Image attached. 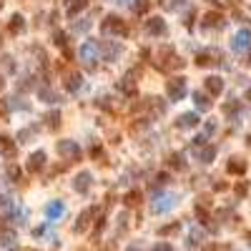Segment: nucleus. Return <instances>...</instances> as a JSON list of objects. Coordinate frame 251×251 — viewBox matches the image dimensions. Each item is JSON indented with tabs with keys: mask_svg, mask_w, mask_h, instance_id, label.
<instances>
[{
	"mask_svg": "<svg viewBox=\"0 0 251 251\" xmlns=\"http://www.w3.org/2000/svg\"><path fill=\"white\" fill-rule=\"evenodd\" d=\"M0 8H3V0H0Z\"/></svg>",
	"mask_w": 251,
	"mask_h": 251,
	"instance_id": "obj_43",
	"label": "nucleus"
},
{
	"mask_svg": "<svg viewBox=\"0 0 251 251\" xmlns=\"http://www.w3.org/2000/svg\"><path fill=\"white\" fill-rule=\"evenodd\" d=\"M46 214H48V218H50V221H55L58 216L63 214V203H61V201H53V203H48V206H46Z\"/></svg>",
	"mask_w": 251,
	"mask_h": 251,
	"instance_id": "obj_17",
	"label": "nucleus"
},
{
	"mask_svg": "<svg viewBox=\"0 0 251 251\" xmlns=\"http://www.w3.org/2000/svg\"><path fill=\"white\" fill-rule=\"evenodd\" d=\"M91 214H93V211L88 209V211H83V214L78 216V224H76V231H81V229H85V226H88V218H91Z\"/></svg>",
	"mask_w": 251,
	"mask_h": 251,
	"instance_id": "obj_24",
	"label": "nucleus"
},
{
	"mask_svg": "<svg viewBox=\"0 0 251 251\" xmlns=\"http://www.w3.org/2000/svg\"><path fill=\"white\" fill-rule=\"evenodd\" d=\"M100 50H103V58H106V61H116L118 53H121V46H118V43H103Z\"/></svg>",
	"mask_w": 251,
	"mask_h": 251,
	"instance_id": "obj_12",
	"label": "nucleus"
},
{
	"mask_svg": "<svg viewBox=\"0 0 251 251\" xmlns=\"http://www.w3.org/2000/svg\"><path fill=\"white\" fill-rule=\"evenodd\" d=\"M203 85H206V91H209L211 96H221V91H224V81H221L218 76H209L203 81Z\"/></svg>",
	"mask_w": 251,
	"mask_h": 251,
	"instance_id": "obj_9",
	"label": "nucleus"
},
{
	"mask_svg": "<svg viewBox=\"0 0 251 251\" xmlns=\"http://www.w3.org/2000/svg\"><path fill=\"white\" fill-rule=\"evenodd\" d=\"M8 176H10V181H18L20 168H18V166H10V168H8Z\"/></svg>",
	"mask_w": 251,
	"mask_h": 251,
	"instance_id": "obj_32",
	"label": "nucleus"
},
{
	"mask_svg": "<svg viewBox=\"0 0 251 251\" xmlns=\"http://www.w3.org/2000/svg\"><path fill=\"white\" fill-rule=\"evenodd\" d=\"M176 201H179V199H176L173 194H164V196H158V199L151 203V211H153V214H166V211H171L173 206H176Z\"/></svg>",
	"mask_w": 251,
	"mask_h": 251,
	"instance_id": "obj_5",
	"label": "nucleus"
},
{
	"mask_svg": "<svg viewBox=\"0 0 251 251\" xmlns=\"http://www.w3.org/2000/svg\"><path fill=\"white\" fill-rule=\"evenodd\" d=\"M246 143H249V146H251V136H246Z\"/></svg>",
	"mask_w": 251,
	"mask_h": 251,
	"instance_id": "obj_40",
	"label": "nucleus"
},
{
	"mask_svg": "<svg viewBox=\"0 0 251 251\" xmlns=\"http://www.w3.org/2000/svg\"><path fill=\"white\" fill-rule=\"evenodd\" d=\"M146 33H149V35H164V33H166L164 18H151V20H146Z\"/></svg>",
	"mask_w": 251,
	"mask_h": 251,
	"instance_id": "obj_7",
	"label": "nucleus"
},
{
	"mask_svg": "<svg viewBox=\"0 0 251 251\" xmlns=\"http://www.w3.org/2000/svg\"><path fill=\"white\" fill-rule=\"evenodd\" d=\"M249 244H251V234H249Z\"/></svg>",
	"mask_w": 251,
	"mask_h": 251,
	"instance_id": "obj_42",
	"label": "nucleus"
},
{
	"mask_svg": "<svg viewBox=\"0 0 251 251\" xmlns=\"http://www.w3.org/2000/svg\"><path fill=\"white\" fill-rule=\"evenodd\" d=\"M66 88H68V91H78V88H81V76H78V73H70V76L66 78Z\"/></svg>",
	"mask_w": 251,
	"mask_h": 251,
	"instance_id": "obj_20",
	"label": "nucleus"
},
{
	"mask_svg": "<svg viewBox=\"0 0 251 251\" xmlns=\"http://www.w3.org/2000/svg\"><path fill=\"white\" fill-rule=\"evenodd\" d=\"M209 3H211V5H216V8H226V5H229L226 0H209Z\"/></svg>",
	"mask_w": 251,
	"mask_h": 251,
	"instance_id": "obj_37",
	"label": "nucleus"
},
{
	"mask_svg": "<svg viewBox=\"0 0 251 251\" xmlns=\"http://www.w3.org/2000/svg\"><path fill=\"white\" fill-rule=\"evenodd\" d=\"M0 85H3V78H0Z\"/></svg>",
	"mask_w": 251,
	"mask_h": 251,
	"instance_id": "obj_44",
	"label": "nucleus"
},
{
	"mask_svg": "<svg viewBox=\"0 0 251 251\" xmlns=\"http://www.w3.org/2000/svg\"><path fill=\"white\" fill-rule=\"evenodd\" d=\"M58 153L63 156V161H78L81 158V146L76 143V141H61L58 143Z\"/></svg>",
	"mask_w": 251,
	"mask_h": 251,
	"instance_id": "obj_3",
	"label": "nucleus"
},
{
	"mask_svg": "<svg viewBox=\"0 0 251 251\" xmlns=\"http://www.w3.org/2000/svg\"><path fill=\"white\" fill-rule=\"evenodd\" d=\"M73 186H76V191H88V186H91V173H88V171L78 173V176H76V184H73Z\"/></svg>",
	"mask_w": 251,
	"mask_h": 251,
	"instance_id": "obj_16",
	"label": "nucleus"
},
{
	"mask_svg": "<svg viewBox=\"0 0 251 251\" xmlns=\"http://www.w3.org/2000/svg\"><path fill=\"white\" fill-rule=\"evenodd\" d=\"M196 63H199V66H211V63H214V61H211V53H209V50H206V53H199Z\"/></svg>",
	"mask_w": 251,
	"mask_h": 251,
	"instance_id": "obj_27",
	"label": "nucleus"
},
{
	"mask_svg": "<svg viewBox=\"0 0 251 251\" xmlns=\"http://www.w3.org/2000/svg\"><path fill=\"white\" fill-rule=\"evenodd\" d=\"M246 100L251 103V88H249V91H246Z\"/></svg>",
	"mask_w": 251,
	"mask_h": 251,
	"instance_id": "obj_39",
	"label": "nucleus"
},
{
	"mask_svg": "<svg viewBox=\"0 0 251 251\" xmlns=\"http://www.w3.org/2000/svg\"><path fill=\"white\" fill-rule=\"evenodd\" d=\"M231 48L236 50V53H244V50H249L251 48V31H239L234 35V43H231Z\"/></svg>",
	"mask_w": 251,
	"mask_h": 251,
	"instance_id": "obj_6",
	"label": "nucleus"
},
{
	"mask_svg": "<svg viewBox=\"0 0 251 251\" xmlns=\"http://www.w3.org/2000/svg\"><path fill=\"white\" fill-rule=\"evenodd\" d=\"M226 168H229V173H244V171H246V161H241V158H231Z\"/></svg>",
	"mask_w": 251,
	"mask_h": 251,
	"instance_id": "obj_18",
	"label": "nucleus"
},
{
	"mask_svg": "<svg viewBox=\"0 0 251 251\" xmlns=\"http://www.w3.org/2000/svg\"><path fill=\"white\" fill-rule=\"evenodd\" d=\"M199 126V116L196 113H184L179 118V128H196Z\"/></svg>",
	"mask_w": 251,
	"mask_h": 251,
	"instance_id": "obj_14",
	"label": "nucleus"
},
{
	"mask_svg": "<svg viewBox=\"0 0 251 251\" xmlns=\"http://www.w3.org/2000/svg\"><path fill=\"white\" fill-rule=\"evenodd\" d=\"M83 8H85V0H66V13L70 18H76Z\"/></svg>",
	"mask_w": 251,
	"mask_h": 251,
	"instance_id": "obj_13",
	"label": "nucleus"
},
{
	"mask_svg": "<svg viewBox=\"0 0 251 251\" xmlns=\"http://www.w3.org/2000/svg\"><path fill=\"white\" fill-rule=\"evenodd\" d=\"M214 158H216V146H203V149L199 151V161H201V164H211Z\"/></svg>",
	"mask_w": 251,
	"mask_h": 251,
	"instance_id": "obj_15",
	"label": "nucleus"
},
{
	"mask_svg": "<svg viewBox=\"0 0 251 251\" xmlns=\"http://www.w3.org/2000/svg\"><path fill=\"white\" fill-rule=\"evenodd\" d=\"M20 28H23V18L20 16H13L10 18V33H20Z\"/></svg>",
	"mask_w": 251,
	"mask_h": 251,
	"instance_id": "obj_26",
	"label": "nucleus"
},
{
	"mask_svg": "<svg viewBox=\"0 0 251 251\" xmlns=\"http://www.w3.org/2000/svg\"><path fill=\"white\" fill-rule=\"evenodd\" d=\"M98 55H100V46H98L96 40H85L83 46H81V61H83L88 68H93V66H96Z\"/></svg>",
	"mask_w": 251,
	"mask_h": 251,
	"instance_id": "obj_2",
	"label": "nucleus"
},
{
	"mask_svg": "<svg viewBox=\"0 0 251 251\" xmlns=\"http://www.w3.org/2000/svg\"><path fill=\"white\" fill-rule=\"evenodd\" d=\"M66 43H68L66 33H55V46H66Z\"/></svg>",
	"mask_w": 251,
	"mask_h": 251,
	"instance_id": "obj_33",
	"label": "nucleus"
},
{
	"mask_svg": "<svg viewBox=\"0 0 251 251\" xmlns=\"http://www.w3.org/2000/svg\"><path fill=\"white\" fill-rule=\"evenodd\" d=\"M153 251H176V249H173L171 244H156V246H153Z\"/></svg>",
	"mask_w": 251,
	"mask_h": 251,
	"instance_id": "obj_36",
	"label": "nucleus"
},
{
	"mask_svg": "<svg viewBox=\"0 0 251 251\" xmlns=\"http://www.w3.org/2000/svg\"><path fill=\"white\" fill-rule=\"evenodd\" d=\"M3 61H5V70H8V73H13V70H16V63H13V58H10V55H5Z\"/></svg>",
	"mask_w": 251,
	"mask_h": 251,
	"instance_id": "obj_34",
	"label": "nucleus"
},
{
	"mask_svg": "<svg viewBox=\"0 0 251 251\" xmlns=\"http://www.w3.org/2000/svg\"><path fill=\"white\" fill-rule=\"evenodd\" d=\"M40 98H46L48 103H55V93L50 91V88H40Z\"/></svg>",
	"mask_w": 251,
	"mask_h": 251,
	"instance_id": "obj_29",
	"label": "nucleus"
},
{
	"mask_svg": "<svg viewBox=\"0 0 251 251\" xmlns=\"http://www.w3.org/2000/svg\"><path fill=\"white\" fill-rule=\"evenodd\" d=\"M0 149H3L5 156H13V153H16V146L10 143V138H0Z\"/></svg>",
	"mask_w": 251,
	"mask_h": 251,
	"instance_id": "obj_23",
	"label": "nucleus"
},
{
	"mask_svg": "<svg viewBox=\"0 0 251 251\" xmlns=\"http://www.w3.org/2000/svg\"><path fill=\"white\" fill-rule=\"evenodd\" d=\"M43 166H46V153H43V151H35L31 158H28V171H31V173H38Z\"/></svg>",
	"mask_w": 251,
	"mask_h": 251,
	"instance_id": "obj_8",
	"label": "nucleus"
},
{
	"mask_svg": "<svg viewBox=\"0 0 251 251\" xmlns=\"http://www.w3.org/2000/svg\"><path fill=\"white\" fill-rule=\"evenodd\" d=\"M118 88H121V91H126V93H131V96L136 93V85H134V81H131V78H123L121 83H118Z\"/></svg>",
	"mask_w": 251,
	"mask_h": 251,
	"instance_id": "obj_22",
	"label": "nucleus"
},
{
	"mask_svg": "<svg viewBox=\"0 0 251 251\" xmlns=\"http://www.w3.org/2000/svg\"><path fill=\"white\" fill-rule=\"evenodd\" d=\"M58 123H61V113H58V111H50L48 113V128H58Z\"/></svg>",
	"mask_w": 251,
	"mask_h": 251,
	"instance_id": "obj_25",
	"label": "nucleus"
},
{
	"mask_svg": "<svg viewBox=\"0 0 251 251\" xmlns=\"http://www.w3.org/2000/svg\"><path fill=\"white\" fill-rule=\"evenodd\" d=\"M211 28H224V18L218 13H206L203 16V31H211Z\"/></svg>",
	"mask_w": 251,
	"mask_h": 251,
	"instance_id": "obj_10",
	"label": "nucleus"
},
{
	"mask_svg": "<svg viewBox=\"0 0 251 251\" xmlns=\"http://www.w3.org/2000/svg\"><path fill=\"white\" fill-rule=\"evenodd\" d=\"M118 3H128V0H118Z\"/></svg>",
	"mask_w": 251,
	"mask_h": 251,
	"instance_id": "obj_41",
	"label": "nucleus"
},
{
	"mask_svg": "<svg viewBox=\"0 0 251 251\" xmlns=\"http://www.w3.org/2000/svg\"><path fill=\"white\" fill-rule=\"evenodd\" d=\"M171 166H173V168H184V161H181V156H179V153H173V156H171Z\"/></svg>",
	"mask_w": 251,
	"mask_h": 251,
	"instance_id": "obj_30",
	"label": "nucleus"
},
{
	"mask_svg": "<svg viewBox=\"0 0 251 251\" xmlns=\"http://www.w3.org/2000/svg\"><path fill=\"white\" fill-rule=\"evenodd\" d=\"M166 93H168L171 100H184V96H186V81L184 78H171L166 83Z\"/></svg>",
	"mask_w": 251,
	"mask_h": 251,
	"instance_id": "obj_4",
	"label": "nucleus"
},
{
	"mask_svg": "<svg viewBox=\"0 0 251 251\" xmlns=\"http://www.w3.org/2000/svg\"><path fill=\"white\" fill-rule=\"evenodd\" d=\"M236 194L244 196V194H246V184H239V186H236Z\"/></svg>",
	"mask_w": 251,
	"mask_h": 251,
	"instance_id": "obj_38",
	"label": "nucleus"
},
{
	"mask_svg": "<svg viewBox=\"0 0 251 251\" xmlns=\"http://www.w3.org/2000/svg\"><path fill=\"white\" fill-rule=\"evenodd\" d=\"M224 111H226V113H236V111H239V103H234V100H231V103H226Z\"/></svg>",
	"mask_w": 251,
	"mask_h": 251,
	"instance_id": "obj_35",
	"label": "nucleus"
},
{
	"mask_svg": "<svg viewBox=\"0 0 251 251\" xmlns=\"http://www.w3.org/2000/svg\"><path fill=\"white\" fill-rule=\"evenodd\" d=\"M194 100H196V108H199V111H209V108H211V100L206 98L201 91H196V93H194Z\"/></svg>",
	"mask_w": 251,
	"mask_h": 251,
	"instance_id": "obj_19",
	"label": "nucleus"
},
{
	"mask_svg": "<svg viewBox=\"0 0 251 251\" xmlns=\"http://www.w3.org/2000/svg\"><path fill=\"white\" fill-rule=\"evenodd\" d=\"M201 239H203V231H201V229H194V231L188 234V246H199Z\"/></svg>",
	"mask_w": 251,
	"mask_h": 251,
	"instance_id": "obj_21",
	"label": "nucleus"
},
{
	"mask_svg": "<svg viewBox=\"0 0 251 251\" xmlns=\"http://www.w3.org/2000/svg\"><path fill=\"white\" fill-rule=\"evenodd\" d=\"M85 31H91V23H88V20L76 23V33H85Z\"/></svg>",
	"mask_w": 251,
	"mask_h": 251,
	"instance_id": "obj_31",
	"label": "nucleus"
},
{
	"mask_svg": "<svg viewBox=\"0 0 251 251\" xmlns=\"http://www.w3.org/2000/svg\"><path fill=\"white\" fill-rule=\"evenodd\" d=\"M18 239H16V234H13V231H5L3 236H0V251H16V244Z\"/></svg>",
	"mask_w": 251,
	"mask_h": 251,
	"instance_id": "obj_11",
	"label": "nucleus"
},
{
	"mask_svg": "<svg viewBox=\"0 0 251 251\" xmlns=\"http://www.w3.org/2000/svg\"><path fill=\"white\" fill-rule=\"evenodd\" d=\"M100 31H103V35H118V38H123V35L128 33V28L123 25V20H121V18H116V16H108L106 20H103Z\"/></svg>",
	"mask_w": 251,
	"mask_h": 251,
	"instance_id": "obj_1",
	"label": "nucleus"
},
{
	"mask_svg": "<svg viewBox=\"0 0 251 251\" xmlns=\"http://www.w3.org/2000/svg\"><path fill=\"white\" fill-rule=\"evenodd\" d=\"M134 10L136 13H146L149 10V0H134Z\"/></svg>",
	"mask_w": 251,
	"mask_h": 251,
	"instance_id": "obj_28",
	"label": "nucleus"
}]
</instances>
